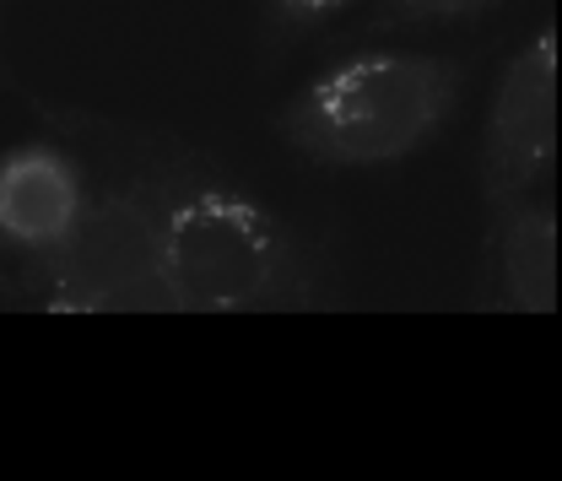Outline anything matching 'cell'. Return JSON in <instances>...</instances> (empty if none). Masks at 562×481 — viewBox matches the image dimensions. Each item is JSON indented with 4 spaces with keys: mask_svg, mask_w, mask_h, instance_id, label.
Here are the masks:
<instances>
[{
    "mask_svg": "<svg viewBox=\"0 0 562 481\" xmlns=\"http://www.w3.org/2000/svg\"><path fill=\"white\" fill-rule=\"evenodd\" d=\"M11 298L44 314H173L146 201L103 174L60 255L11 281Z\"/></svg>",
    "mask_w": 562,
    "mask_h": 481,
    "instance_id": "obj_3",
    "label": "cell"
},
{
    "mask_svg": "<svg viewBox=\"0 0 562 481\" xmlns=\"http://www.w3.org/2000/svg\"><path fill=\"white\" fill-rule=\"evenodd\" d=\"M351 11V0H260V49L266 55H286L303 38L336 27Z\"/></svg>",
    "mask_w": 562,
    "mask_h": 481,
    "instance_id": "obj_7",
    "label": "cell"
},
{
    "mask_svg": "<svg viewBox=\"0 0 562 481\" xmlns=\"http://www.w3.org/2000/svg\"><path fill=\"white\" fill-rule=\"evenodd\" d=\"M558 163V33L541 27L514 60L503 66L487 103V131H482V206L497 211L508 201L536 195Z\"/></svg>",
    "mask_w": 562,
    "mask_h": 481,
    "instance_id": "obj_4",
    "label": "cell"
},
{
    "mask_svg": "<svg viewBox=\"0 0 562 481\" xmlns=\"http://www.w3.org/2000/svg\"><path fill=\"white\" fill-rule=\"evenodd\" d=\"M503 0H373L362 33H406V27H454L497 11Z\"/></svg>",
    "mask_w": 562,
    "mask_h": 481,
    "instance_id": "obj_8",
    "label": "cell"
},
{
    "mask_svg": "<svg viewBox=\"0 0 562 481\" xmlns=\"http://www.w3.org/2000/svg\"><path fill=\"white\" fill-rule=\"evenodd\" d=\"M465 87V60L362 49L303 81L271 114V131L314 168H390L454 125Z\"/></svg>",
    "mask_w": 562,
    "mask_h": 481,
    "instance_id": "obj_2",
    "label": "cell"
},
{
    "mask_svg": "<svg viewBox=\"0 0 562 481\" xmlns=\"http://www.w3.org/2000/svg\"><path fill=\"white\" fill-rule=\"evenodd\" d=\"M70 146H92L136 190L151 227L173 314H325L341 309L330 249L211 168L190 141L120 125L70 103L27 98Z\"/></svg>",
    "mask_w": 562,
    "mask_h": 481,
    "instance_id": "obj_1",
    "label": "cell"
},
{
    "mask_svg": "<svg viewBox=\"0 0 562 481\" xmlns=\"http://www.w3.org/2000/svg\"><path fill=\"white\" fill-rule=\"evenodd\" d=\"M92 168L60 136H27L0 152V287L60 255L92 201Z\"/></svg>",
    "mask_w": 562,
    "mask_h": 481,
    "instance_id": "obj_5",
    "label": "cell"
},
{
    "mask_svg": "<svg viewBox=\"0 0 562 481\" xmlns=\"http://www.w3.org/2000/svg\"><path fill=\"white\" fill-rule=\"evenodd\" d=\"M471 309L482 314H558V211L552 201H508L487 211Z\"/></svg>",
    "mask_w": 562,
    "mask_h": 481,
    "instance_id": "obj_6",
    "label": "cell"
}]
</instances>
